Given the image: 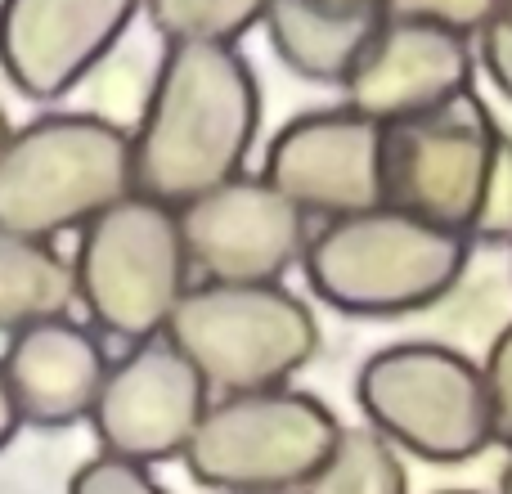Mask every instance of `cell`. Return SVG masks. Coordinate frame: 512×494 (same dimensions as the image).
I'll return each instance as SVG.
<instances>
[{
	"instance_id": "cell-1",
	"label": "cell",
	"mask_w": 512,
	"mask_h": 494,
	"mask_svg": "<svg viewBox=\"0 0 512 494\" xmlns=\"http://www.w3.org/2000/svg\"><path fill=\"white\" fill-rule=\"evenodd\" d=\"M261 86L239 45L167 41L135 131L140 194L185 207L248 171Z\"/></svg>"
},
{
	"instance_id": "cell-2",
	"label": "cell",
	"mask_w": 512,
	"mask_h": 494,
	"mask_svg": "<svg viewBox=\"0 0 512 494\" xmlns=\"http://www.w3.org/2000/svg\"><path fill=\"white\" fill-rule=\"evenodd\" d=\"M468 256V230L382 203L373 212L324 221V230L310 234L301 270L324 306L360 319H396L450 297Z\"/></svg>"
},
{
	"instance_id": "cell-3",
	"label": "cell",
	"mask_w": 512,
	"mask_h": 494,
	"mask_svg": "<svg viewBox=\"0 0 512 494\" xmlns=\"http://www.w3.org/2000/svg\"><path fill=\"white\" fill-rule=\"evenodd\" d=\"M135 189V135L95 113H45L0 153V225L32 239L81 234Z\"/></svg>"
},
{
	"instance_id": "cell-4",
	"label": "cell",
	"mask_w": 512,
	"mask_h": 494,
	"mask_svg": "<svg viewBox=\"0 0 512 494\" xmlns=\"http://www.w3.org/2000/svg\"><path fill=\"white\" fill-rule=\"evenodd\" d=\"M77 301L90 324L122 342H149L167 333L189 292V247L180 207L140 194L113 203L81 230L77 243Z\"/></svg>"
},
{
	"instance_id": "cell-5",
	"label": "cell",
	"mask_w": 512,
	"mask_h": 494,
	"mask_svg": "<svg viewBox=\"0 0 512 494\" xmlns=\"http://www.w3.org/2000/svg\"><path fill=\"white\" fill-rule=\"evenodd\" d=\"M355 400L369 427L427 463H468L495 441L486 364L441 342H396L364 360Z\"/></svg>"
},
{
	"instance_id": "cell-6",
	"label": "cell",
	"mask_w": 512,
	"mask_h": 494,
	"mask_svg": "<svg viewBox=\"0 0 512 494\" xmlns=\"http://www.w3.org/2000/svg\"><path fill=\"white\" fill-rule=\"evenodd\" d=\"M337 436V414L310 391H234L212 400L185 468L216 494H301L328 463Z\"/></svg>"
},
{
	"instance_id": "cell-7",
	"label": "cell",
	"mask_w": 512,
	"mask_h": 494,
	"mask_svg": "<svg viewBox=\"0 0 512 494\" xmlns=\"http://www.w3.org/2000/svg\"><path fill=\"white\" fill-rule=\"evenodd\" d=\"M167 333L221 396L288 387L319 351L315 315L283 283L203 279L185 292Z\"/></svg>"
},
{
	"instance_id": "cell-8",
	"label": "cell",
	"mask_w": 512,
	"mask_h": 494,
	"mask_svg": "<svg viewBox=\"0 0 512 494\" xmlns=\"http://www.w3.org/2000/svg\"><path fill=\"white\" fill-rule=\"evenodd\" d=\"M504 135L477 95L387 126V203L450 230H477Z\"/></svg>"
},
{
	"instance_id": "cell-9",
	"label": "cell",
	"mask_w": 512,
	"mask_h": 494,
	"mask_svg": "<svg viewBox=\"0 0 512 494\" xmlns=\"http://www.w3.org/2000/svg\"><path fill=\"white\" fill-rule=\"evenodd\" d=\"M207 409L212 382L171 342V333H158L149 342H131V351L113 360L90 427L108 454L167 463L189 454Z\"/></svg>"
},
{
	"instance_id": "cell-10",
	"label": "cell",
	"mask_w": 512,
	"mask_h": 494,
	"mask_svg": "<svg viewBox=\"0 0 512 494\" xmlns=\"http://www.w3.org/2000/svg\"><path fill=\"white\" fill-rule=\"evenodd\" d=\"M265 176L310 216L342 221L387 203V126L360 108H315L265 149Z\"/></svg>"
},
{
	"instance_id": "cell-11",
	"label": "cell",
	"mask_w": 512,
	"mask_h": 494,
	"mask_svg": "<svg viewBox=\"0 0 512 494\" xmlns=\"http://www.w3.org/2000/svg\"><path fill=\"white\" fill-rule=\"evenodd\" d=\"M189 261L216 283H283L310 247V216L270 176H234L180 207Z\"/></svg>"
},
{
	"instance_id": "cell-12",
	"label": "cell",
	"mask_w": 512,
	"mask_h": 494,
	"mask_svg": "<svg viewBox=\"0 0 512 494\" xmlns=\"http://www.w3.org/2000/svg\"><path fill=\"white\" fill-rule=\"evenodd\" d=\"M144 0H0V72L50 104L86 81L126 36Z\"/></svg>"
},
{
	"instance_id": "cell-13",
	"label": "cell",
	"mask_w": 512,
	"mask_h": 494,
	"mask_svg": "<svg viewBox=\"0 0 512 494\" xmlns=\"http://www.w3.org/2000/svg\"><path fill=\"white\" fill-rule=\"evenodd\" d=\"M468 41L472 36H459L436 23L387 18L369 41L364 59L355 63V72L346 77V104L391 126L468 95L472 68H477Z\"/></svg>"
},
{
	"instance_id": "cell-14",
	"label": "cell",
	"mask_w": 512,
	"mask_h": 494,
	"mask_svg": "<svg viewBox=\"0 0 512 494\" xmlns=\"http://www.w3.org/2000/svg\"><path fill=\"white\" fill-rule=\"evenodd\" d=\"M0 364H5L18 418L27 427L90 423L108 369H113L104 342L68 315L41 319V324L14 333Z\"/></svg>"
},
{
	"instance_id": "cell-15",
	"label": "cell",
	"mask_w": 512,
	"mask_h": 494,
	"mask_svg": "<svg viewBox=\"0 0 512 494\" xmlns=\"http://www.w3.org/2000/svg\"><path fill=\"white\" fill-rule=\"evenodd\" d=\"M382 23V0H274L265 14V36L292 77L346 86Z\"/></svg>"
},
{
	"instance_id": "cell-16",
	"label": "cell",
	"mask_w": 512,
	"mask_h": 494,
	"mask_svg": "<svg viewBox=\"0 0 512 494\" xmlns=\"http://www.w3.org/2000/svg\"><path fill=\"white\" fill-rule=\"evenodd\" d=\"M72 301H77L72 256H63L54 239H32L0 225V337L68 315Z\"/></svg>"
},
{
	"instance_id": "cell-17",
	"label": "cell",
	"mask_w": 512,
	"mask_h": 494,
	"mask_svg": "<svg viewBox=\"0 0 512 494\" xmlns=\"http://www.w3.org/2000/svg\"><path fill=\"white\" fill-rule=\"evenodd\" d=\"M301 494H409L405 463L378 427H342L328 463Z\"/></svg>"
},
{
	"instance_id": "cell-18",
	"label": "cell",
	"mask_w": 512,
	"mask_h": 494,
	"mask_svg": "<svg viewBox=\"0 0 512 494\" xmlns=\"http://www.w3.org/2000/svg\"><path fill=\"white\" fill-rule=\"evenodd\" d=\"M274 0H144V14L167 41H221L234 45L265 27Z\"/></svg>"
},
{
	"instance_id": "cell-19",
	"label": "cell",
	"mask_w": 512,
	"mask_h": 494,
	"mask_svg": "<svg viewBox=\"0 0 512 494\" xmlns=\"http://www.w3.org/2000/svg\"><path fill=\"white\" fill-rule=\"evenodd\" d=\"M68 494H171L153 481L149 463L122 459V454H99V459L81 463L68 481Z\"/></svg>"
},
{
	"instance_id": "cell-20",
	"label": "cell",
	"mask_w": 512,
	"mask_h": 494,
	"mask_svg": "<svg viewBox=\"0 0 512 494\" xmlns=\"http://www.w3.org/2000/svg\"><path fill=\"white\" fill-rule=\"evenodd\" d=\"M504 0H387V18H414V23L450 27L459 36H481Z\"/></svg>"
},
{
	"instance_id": "cell-21",
	"label": "cell",
	"mask_w": 512,
	"mask_h": 494,
	"mask_svg": "<svg viewBox=\"0 0 512 494\" xmlns=\"http://www.w3.org/2000/svg\"><path fill=\"white\" fill-rule=\"evenodd\" d=\"M472 239L512 243V140H499L495 171H490V189H486V207H481V216H477Z\"/></svg>"
},
{
	"instance_id": "cell-22",
	"label": "cell",
	"mask_w": 512,
	"mask_h": 494,
	"mask_svg": "<svg viewBox=\"0 0 512 494\" xmlns=\"http://www.w3.org/2000/svg\"><path fill=\"white\" fill-rule=\"evenodd\" d=\"M486 387L495 405V441L512 450V324L495 337L486 355Z\"/></svg>"
},
{
	"instance_id": "cell-23",
	"label": "cell",
	"mask_w": 512,
	"mask_h": 494,
	"mask_svg": "<svg viewBox=\"0 0 512 494\" xmlns=\"http://www.w3.org/2000/svg\"><path fill=\"white\" fill-rule=\"evenodd\" d=\"M481 63L495 77V86L512 99V0L499 5V14L490 18V27L481 32Z\"/></svg>"
},
{
	"instance_id": "cell-24",
	"label": "cell",
	"mask_w": 512,
	"mask_h": 494,
	"mask_svg": "<svg viewBox=\"0 0 512 494\" xmlns=\"http://www.w3.org/2000/svg\"><path fill=\"white\" fill-rule=\"evenodd\" d=\"M23 418H18V405H14V391H9V378H5V364H0V450L18 436Z\"/></svg>"
},
{
	"instance_id": "cell-25",
	"label": "cell",
	"mask_w": 512,
	"mask_h": 494,
	"mask_svg": "<svg viewBox=\"0 0 512 494\" xmlns=\"http://www.w3.org/2000/svg\"><path fill=\"white\" fill-rule=\"evenodd\" d=\"M9 135H14V131H9V117H5V108H0V153H5Z\"/></svg>"
},
{
	"instance_id": "cell-26",
	"label": "cell",
	"mask_w": 512,
	"mask_h": 494,
	"mask_svg": "<svg viewBox=\"0 0 512 494\" xmlns=\"http://www.w3.org/2000/svg\"><path fill=\"white\" fill-rule=\"evenodd\" d=\"M504 494H512V468H508V477H504Z\"/></svg>"
},
{
	"instance_id": "cell-27",
	"label": "cell",
	"mask_w": 512,
	"mask_h": 494,
	"mask_svg": "<svg viewBox=\"0 0 512 494\" xmlns=\"http://www.w3.org/2000/svg\"><path fill=\"white\" fill-rule=\"evenodd\" d=\"M454 494H463V490H454Z\"/></svg>"
}]
</instances>
